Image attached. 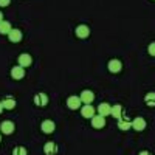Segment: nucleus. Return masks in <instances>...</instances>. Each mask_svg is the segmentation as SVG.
<instances>
[{
    "label": "nucleus",
    "mask_w": 155,
    "mask_h": 155,
    "mask_svg": "<svg viewBox=\"0 0 155 155\" xmlns=\"http://www.w3.org/2000/svg\"><path fill=\"white\" fill-rule=\"evenodd\" d=\"M14 129H16L14 123L9 121V120H6V121H2V123H0V132H2L3 135H11L12 132H14Z\"/></svg>",
    "instance_id": "1"
},
{
    "label": "nucleus",
    "mask_w": 155,
    "mask_h": 155,
    "mask_svg": "<svg viewBox=\"0 0 155 155\" xmlns=\"http://www.w3.org/2000/svg\"><path fill=\"white\" fill-rule=\"evenodd\" d=\"M41 130H42L44 134H53V132L56 130L54 121H51V120H44V121L41 123Z\"/></svg>",
    "instance_id": "2"
},
{
    "label": "nucleus",
    "mask_w": 155,
    "mask_h": 155,
    "mask_svg": "<svg viewBox=\"0 0 155 155\" xmlns=\"http://www.w3.org/2000/svg\"><path fill=\"white\" fill-rule=\"evenodd\" d=\"M82 106V101H81V98L79 96H68V99H67V107L68 109H71V110H78Z\"/></svg>",
    "instance_id": "3"
},
{
    "label": "nucleus",
    "mask_w": 155,
    "mask_h": 155,
    "mask_svg": "<svg viewBox=\"0 0 155 155\" xmlns=\"http://www.w3.org/2000/svg\"><path fill=\"white\" fill-rule=\"evenodd\" d=\"M107 68L110 73H120L121 68H123V64L120 59H110L109 64H107Z\"/></svg>",
    "instance_id": "4"
},
{
    "label": "nucleus",
    "mask_w": 155,
    "mask_h": 155,
    "mask_svg": "<svg viewBox=\"0 0 155 155\" xmlns=\"http://www.w3.org/2000/svg\"><path fill=\"white\" fill-rule=\"evenodd\" d=\"M74 34L79 37V39H87L88 36H90V28L87 27V25H78L76 27V30H74Z\"/></svg>",
    "instance_id": "5"
},
{
    "label": "nucleus",
    "mask_w": 155,
    "mask_h": 155,
    "mask_svg": "<svg viewBox=\"0 0 155 155\" xmlns=\"http://www.w3.org/2000/svg\"><path fill=\"white\" fill-rule=\"evenodd\" d=\"M81 115L84 116V118H87V120H92L95 116V107L92 104H84L81 107Z\"/></svg>",
    "instance_id": "6"
},
{
    "label": "nucleus",
    "mask_w": 155,
    "mask_h": 155,
    "mask_svg": "<svg viewBox=\"0 0 155 155\" xmlns=\"http://www.w3.org/2000/svg\"><path fill=\"white\" fill-rule=\"evenodd\" d=\"M22 31L20 30H17V28H12L11 31H9V34H8V41L9 42H12V44H19L20 41H22Z\"/></svg>",
    "instance_id": "7"
},
{
    "label": "nucleus",
    "mask_w": 155,
    "mask_h": 155,
    "mask_svg": "<svg viewBox=\"0 0 155 155\" xmlns=\"http://www.w3.org/2000/svg\"><path fill=\"white\" fill-rule=\"evenodd\" d=\"M132 129L137 132H143L146 129V120L141 118V116H138V118L132 120Z\"/></svg>",
    "instance_id": "8"
},
{
    "label": "nucleus",
    "mask_w": 155,
    "mask_h": 155,
    "mask_svg": "<svg viewBox=\"0 0 155 155\" xmlns=\"http://www.w3.org/2000/svg\"><path fill=\"white\" fill-rule=\"evenodd\" d=\"M106 126V116H102V115H95L93 118H92V127L93 129H102Z\"/></svg>",
    "instance_id": "9"
},
{
    "label": "nucleus",
    "mask_w": 155,
    "mask_h": 155,
    "mask_svg": "<svg viewBox=\"0 0 155 155\" xmlns=\"http://www.w3.org/2000/svg\"><path fill=\"white\" fill-rule=\"evenodd\" d=\"M79 98H81V101L84 102V104H92L93 99H95V93L92 92V90H82Z\"/></svg>",
    "instance_id": "10"
},
{
    "label": "nucleus",
    "mask_w": 155,
    "mask_h": 155,
    "mask_svg": "<svg viewBox=\"0 0 155 155\" xmlns=\"http://www.w3.org/2000/svg\"><path fill=\"white\" fill-rule=\"evenodd\" d=\"M23 76H25V68L23 67L16 65V67L11 68V78H12V79L20 81V79H23Z\"/></svg>",
    "instance_id": "11"
},
{
    "label": "nucleus",
    "mask_w": 155,
    "mask_h": 155,
    "mask_svg": "<svg viewBox=\"0 0 155 155\" xmlns=\"http://www.w3.org/2000/svg\"><path fill=\"white\" fill-rule=\"evenodd\" d=\"M17 62H19V65H20V67L27 68V67H30L31 64H33V58H31V56H30L28 53H22V54L19 56Z\"/></svg>",
    "instance_id": "12"
},
{
    "label": "nucleus",
    "mask_w": 155,
    "mask_h": 155,
    "mask_svg": "<svg viewBox=\"0 0 155 155\" xmlns=\"http://www.w3.org/2000/svg\"><path fill=\"white\" fill-rule=\"evenodd\" d=\"M34 104L39 107H45L48 104V96L45 93H36L34 95Z\"/></svg>",
    "instance_id": "13"
},
{
    "label": "nucleus",
    "mask_w": 155,
    "mask_h": 155,
    "mask_svg": "<svg viewBox=\"0 0 155 155\" xmlns=\"http://www.w3.org/2000/svg\"><path fill=\"white\" fill-rule=\"evenodd\" d=\"M110 115L113 116V118H116V120L123 118V116H124V110H123V106H120V104H115V106H112Z\"/></svg>",
    "instance_id": "14"
},
{
    "label": "nucleus",
    "mask_w": 155,
    "mask_h": 155,
    "mask_svg": "<svg viewBox=\"0 0 155 155\" xmlns=\"http://www.w3.org/2000/svg\"><path fill=\"white\" fill-rule=\"evenodd\" d=\"M44 152H45V155H56L58 153V146L53 143V141H48V143H45V146H44Z\"/></svg>",
    "instance_id": "15"
},
{
    "label": "nucleus",
    "mask_w": 155,
    "mask_h": 155,
    "mask_svg": "<svg viewBox=\"0 0 155 155\" xmlns=\"http://www.w3.org/2000/svg\"><path fill=\"white\" fill-rule=\"evenodd\" d=\"M118 127L120 130H129V129H132V121H129L127 116H123L118 120Z\"/></svg>",
    "instance_id": "16"
},
{
    "label": "nucleus",
    "mask_w": 155,
    "mask_h": 155,
    "mask_svg": "<svg viewBox=\"0 0 155 155\" xmlns=\"http://www.w3.org/2000/svg\"><path fill=\"white\" fill-rule=\"evenodd\" d=\"M110 110H112V106L107 104V102H101V104L98 106V115L109 116V115H110Z\"/></svg>",
    "instance_id": "17"
},
{
    "label": "nucleus",
    "mask_w": 155,
    "mask_h": 155,
    "mask_svg": "<svg viewBox=\"0 0 155 155\" xmlns=\"http://www.w3.org/2000/svg\"><path fill=\"white\" fill-rule=\"evenodd\" d=\"M16 104H17V102H16V99L12 98V96H6V98L2 101V106H3V109H6V110H12V109L16 107Z\"/></svg>",
    "instance_id": "18"
},
{
    "label": "nucleus",
    "mask_w": 155,
    "mask_h": 155,
    "mask_svg": "<svg viewBox=\"0 0 155 155\" xmlns=\"http://www.w3.org/2000/svg\"><path fill=\"white\" fill-rule=\"evenodd\" d=\"M11 30H12V27H11V23L8 20H2V22H0V34L8 36Z\"/></svg>",
    "instance_id": "19"
},
{
    "label": "nucleus",
    "mask_w": 155,
    "mask_h": 155,
    "mask_svg": "<svg viewBox=\"0 0 155 155\" xmlns=\"http://www.w3.org/2000/svg\"><path fill=\"white\" fill-rule=\"evenodd\" d=\"M144 101H146V104H147L149 107H155V93H153V92L147 93V95L144 96Z\"/></svg>",
    "instance_id": "20"
},
{
    "label": "nucleus",
    "mask_w": 155,
    "mask_h": 155,
    "mask_svg": "<svg viewBox=\"0 0 155 155\" xmlns=\"http://www.w3.org/2000/svg\"><path fill=\"white\" fill-rule=\"evenodd\" d=\"M12 155H28V150L23 146H17V147L12 149Z\"/></svg>",
    "instance_id": "21"
},
{
    "label": "nucleus",
    "mask_w": 155,
    "mask_h": 155,
    "mask_svg": "<svg viewBox=\"0 0 155 155\" xmlns=\"http://www.w3.org/2000/svg\"><path fill=\"white\" fill-rule=\"evenodd\" d=\"M147 51H149V54L155 58V42H152L149 47H147Z\"/></svg>",
    "instance_id": "22"
},
{
    "label": "nucleus",
    "mask_w": 155,
    "mask_h": 155,
    "mask_svg": "<svg viewBox=\"0 0 155 155\" xmlns=\"http://www.w3.org/2000/svg\"><path fill=\"white\" fill-rule=\"evenodd\" d=\"M9 3H11V0H0V6H2V8L8 6Z\"/></svg>",
    "instance_id": "23"
},
{
    "label": "nucleus",
    "mask_w": 155,
    "mask_h": 155,
    "mask_svg": "<svg viewBox=\"0 0 155 155\" xmlns=\"http://www.w3.org/2000/svg\"><path fill=\"white\" fill-rule=\"evenodd\" d=\"M140 155H152V153L147 152V150H143V152H140Z\"/></svg>",
    "instance_id": "24"
},
{
    "label": "nucleus",
    "mask_w": 155,
    "mask_h": 155,
    "mask_svg": "<svg viewBox=\"0 0 155 155\" xmlns=\"http://www.w3.org/2000/svg\"><path fill=\"white\" fill-rule=\"evenodd\" d=\"M3 112V106H2V101H0V113Z\"/></svg>",
    "instance_id": "25"
},
{
    "label": "nucleus",
    "mask_w": 155,
    "mask_h": 155,
    "mask_svg": "<svg viewBox=\"0 0 155 155\" xmlns=\"http://www.w3.org/2000/svg\"><path fill=\"white\" fill-rule=\"evenodd\" d=\"M2 20H3V12L0 11V22H2Z\"/></svg>",
    "instance_id": "26"
},
{
    "label": "nucleus",
    "mask_w": 155,
    "mask_h": 155,
    "mask_svg": "<svg viewBox=\"0 0 155 155\" xmlns=\"http://www.w3.org/2000/svg\"><path fill=\"white\" fill-rule=\"evenodd\" d=\"M0 141H2V135H0Z\"/></svg>",
    "instance_id": "27"
}]
</instances>
